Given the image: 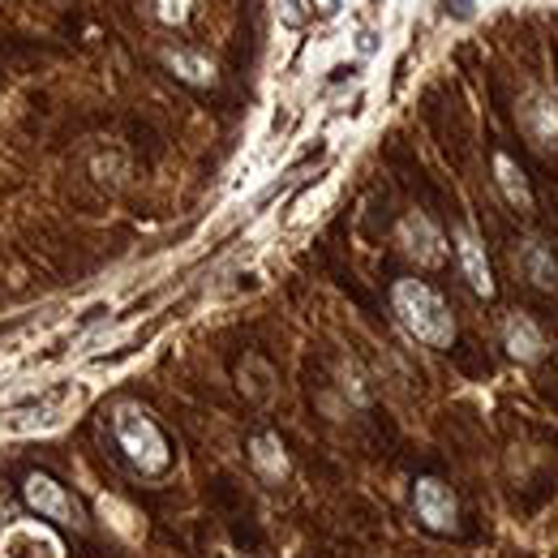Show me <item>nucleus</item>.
Segmentation results:
<instances>
[{
  "instance_id": "nucleus-1",
  "label": "nucleus",
  "mask_w": 558,
  "mask_h": 558,
  "mask_svg": "<svg viewBox=\"0 0 558 558\" xmlns=\"http://www.w3.org/2000/svg\"><path fill=\"white\" fill-rule=\"evenodd\" d=\"M391 310H396L400 327H404L417 344H425V349H451V340H456V318H451L447 301H442L429 283H421V279H400V283L391 288Z\"/></svg>"
},
{
  "instance_id": "nucleus-6",
  "label": "nucleus",
  "mask_w": 558,
  "mask_h": 558,
  "mask_svg": "<svg viewBox=\"0 0 558 558\" xmlns=\"http://www.w3.org/2000/svg\"><path fill=\"white\" fill-rule=\"evenodd\" d=\"M456 254H460V271L469 279V288H473L477 296H494V276H489L486 250H482V241H477L469 228L456 232Z\"/></svg>"
},
{
  "instance_id": "nucleus-7",
  "label": "nucleus",
  "mask_w": 558,
  "mask_h": 558,
  "mask_svg": "<svg viewBox=\"0 0 558 558\" xmlns=\"http://www.w3.org/2000/svg\"><path fill=\"white\" fill-rule=\"evenodd\" d=\"M4 558H61V546L39 524H13L4 533Z\"/></svg>"
},
{
  "instance_id": "nucleus-10",
  "label": "nucleus",
  "mask_w": 558,
  "mask_h": 558,
  "mask_svg": "<svg viewBox=\"0 0 558 558\" xmlns=\"http://www.w3.org/2000/svg\"><path fill=\"white\" fill-rule=\"evenodd\" d=\"M494 181H498V190H502V198L511 207L533 210V190H529V181H524V172H520V163L511 155H494Z\"/></svg>"
},
{
  "instance_id": "nucleus-8",
  "label": "nucleus",
  "mask_w": 558,
  "mask_h": 558,
  "mask_svg": "<svg viewBox=\"0 0 558 558\" xmlns=\"http://www.w3.org/2000/svg\"><path fill=\"white\" fill-rule=\"evenodd\" d=\"M502 344H507V352H511L515 361H537L542 349H546V340H542L537 323H533V318H524V314L507 318V327H502Z\"/></svg>"
},
{
  "instance_id": "nucleus-4",
  "label": "nucleus",
  "mask_w": 558,
  "mask_h": 558,
  "mask_svg": "<svg viewBox=\"0 0 558 558\" xmlns=\"http://www.w3.org/2000/svg\"><path fill=\"white\" fill-rule=\"evenodd\" d=\"M413 511H417V520L429 533H451L456 515H460L456 494L442 486L438 477H421L417 486H413Z\"/></svg>"
},
{
  "instance_id": "nucleus-2",
  "label": "nucleus",
  "mask_w": 558,
  "mask_h": 558,
  "mask_svg": "<svg viewBox=\"0 0 558 558\" xmlns=\"http://www.w3.org/2000/svg\"><path fill=\"white\" fill-rule=\"evenodd\" d=\"M112 429H117V442H121V451L130 456V464H134L138 473L159 477V473L172 464V447H168L163 429L150 421L146 409H138V404H121L117 417H112Z\"/></svg>"
},
{
  "instance_id": "nucleus-9",
  "label": "nucleus",
  "mask_w": 558,
  "mask_h": 558,
  "mask_svg": "<svg viewBox=\"0 0 558 558\" xmlns=\"http://www.w3.org/2000/svg\"><path fill=\"white\" fill-rule=\"evenodd\" d=\"M524 130L542 146H558V108L550 95H529L524 99Z\"/></svg>"
},
{
  "instance_id": "nucleus-11",
  "label": "nucleus",
  "mask_w": 558,
  "mask_h": 558,
  "mask_svg": "<svg viewBox=\"0 0 558 558\" xmlns=\"http://www.w3.org/2000/svg\"><path fill=\"white\" fill-rule=\"evenodd\" d=\"M515 263H520V271L533 279L537 288H546V292L558 288V263L542 241H524V245H520V254H515Z\"/></svg>"
},
{
  "instance_id": "nucleus-13",
  "label": "nucleus",
  "mask_w": 558,
  "mask_h": 558,
  "mask_svg": "<svg viewBox=\"0 0 558 558\" xmlns=\"http://www.w3.org/2000/svg\"><path fill=\"white\" fill-rule=\"evenodd\" d=\"M168 65L181 73L185 82H194V86H207V82H215V65H210L203 52L177 48V52H168Z\"/></svg>"
},
{
  "instance_id": "nucleus-14",
  "label": "nucleus",
  "mask_w": 558,
  "mask_h": 558,
  "mask_svg": "<svg viewBox=\"0 0 558 558\" xmlns=\"http://www.w3.org/2000/svg\"><path fill=\"white\" fill-rule=\"evenodd\" d=\"M99 511H104V515H112V524H117V529H121L125 537H134V533H138V529L130 524L134 515H130V511H125V507H121L117 498H99Z\"/></svg>"
},
{
  "instance_id": "nucleus-16",
  "label": "nucleus",
  "mask_w": 558,
  "mask_h": 558,
  "mask_svg": "<svg viewBox=\"0 0 558 558\" xmlns=\"http://www.w3.org/2000/svg\"><path fill=\"white\" fill-rule=\"evenodd\" d=\"M318 4H323V13H336V9L344 4V0H318Z\"/></svg>"
},
{
  "instance_id": "nucleus-12",
  "label": "nucleus",
  "mask_w": 558,
  "mask_h": 558,
  "mask_svg": "<svg viewBox=\"0 0 558 558\" xmlns=\"http://www.w3.org/2000/svg\"><path fill=\"white\" fill-rule=\"evenodd\" d=\"M250 460L263 477H288V456H283L279 434H258L254 447H250Z\"/></svg>"
},
{
  "instance_id": "nucleus-5",
  "label": "nucleus",
  "mask_w": 558,
  "mask_h": 558,
  "mask_svg": "<svg viewBox=\"0 0 558 558\" xmlns=\"http://www.w3.org/2000/svg\"><path fill=\"white\" fill-rule=\"evenodd\" d=\"M22 498H26L31 511H39V520H52V524H77V520H82V511H77V502L65 494V486H57V482L44 477V473L26 477Z\"/></svg>"
},
{
  "instance_id": "nucleus-3",
  "label": "nucleus",
  "mask_w": 558,
  "mask_h": 558,
  "mask_svg": "<svg viewBox=\"0 0 558 558\" xmlns=\"http://www.w3.org/2000/svg\"><path fill=\"white\" fill-rule=\"evenodd\" d=\"M396 241H400V250H404L417 267H442V263H447V236H442V232L434 228V219L421 215V210L400 219Z\"/></svg>"
},
{
  "instance_id": "nucleus-15",
  "label": "nucleus",
  "mask_w": 558,
  "mask_h": 558,
  "mask_svg": "<svg viewBox=\"0 0 558 558\" xmlns=\"http://www.w3.org/2000/svg\"><path fill=\"white\" fill-rule=\"evenodd\" d=\"M155 13H159V22L177 26V22L190 17V0H155Z\"/></svg>"
}]
</instances>
